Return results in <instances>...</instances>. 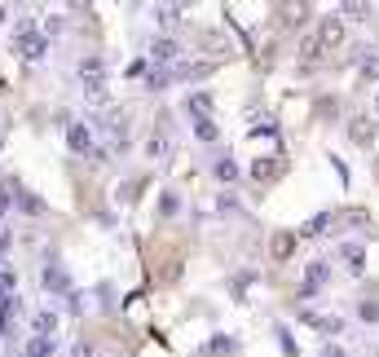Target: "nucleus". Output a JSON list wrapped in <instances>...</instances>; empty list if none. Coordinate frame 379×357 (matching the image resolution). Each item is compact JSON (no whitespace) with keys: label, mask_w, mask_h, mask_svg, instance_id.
I'll use <instances>...</instances> for the list:
<instances>
[{"label":"nucleus","mask_w":379,"mask_h":357,"mask_svg":"<svg viewBox=\"0 0 379 357\" xmlns=\"http://www.w3.org/2000/svg\"><path fill=\"white\" fill-rule=\"evenodd\" d=\"M13 53H18L23 62H44L49 58V36L36 31L31 18H18L13 22Z\"/></svg>","instance_id":"f257e3e1"},{"label":"nucleus","mask_w":379,"mask_h":357,"mask_svg":"<svg viewBox=\"0 0 379 357\" xmlns=\"http://www.w3.org/2000/svg\"><path fill=\"white\" fill-rule=\"evenodd\" d=\"M40 287L49 291V296H75V283H71V273L62 269V261H49L44 265V273H40Z\"/></svg>","instance_id":"f03ea898"},{"label":"nucleus","mask_w":379,"mask_h":357,"mask_svg":"<svg viewBox=\"0 0 379 357\" xmlns=\"http://www.w3.org/2000/svg\"><path fill=\"white\" fill-rule=\"evenodd\" d=\"M326 283H331V261H313V265L304 269V283H300V296H304V300H313V296H318V291H322Z\"/></svg>","instance_id":"7ed1b4c3"},{"label":"nucleus","mask_w":379,"mask_h":357,"mask_svg":"<svg viewBox=\"0 0 379 357\" xmlns=\"http://www.w3.org/2000/svg\"><path fill=\"white\" fill-rule=\"evenodd\" d=\"M67 150L71 155H97V141H93V128L89 124H67Z\"/></svg>","instance_id":"20e7f679"},{"label":"nucleus","mask_w":379,"mask_h":357,"mask_svg":"<svg viewBox=\"0 0 379 357\" xmlns=\"http://www.w3.org/2000/svg\"><path fill=\"white\" fill-rule=\"evenodd\" d=\"M344 36H349V22H344L340 13L322 18V27H318V40H322V48H340V44H344Z\"/></svg>","instance_id":"39448f33"},{"label":"nucleus","mask_w":379,"mask_h":357,"mask_svg":"<svg viewBox=\"0 0 379 357\" xmlns=\"http://www.w3.org/2000/svg\"><path fill=\"white\" fill-rule=\"evenodd\" d=\"M150 62H155V67H172V62H181V44L172 36H159L150 44Z\"/></svg>","instance_id":"423d86ee"},{"label":"nucleus","mask_w":379,"mask_h":357,"mask_svg":"<svg viewBox=\"0 0 379 357\" xmlns=\"http://www.w3.org/2000/svg\"><path fill=\"white\" fill-rule=\"evenodd\" d=\"M146 155L159 159V164H168V159H172V137L163 133V128H155V133L146 137Z\"/></svg>","instance_id":"0eeeda50"},{"label":"nucleus","mask_w":379,"mask_h":357,"mask_svg":"<svg viewBox=\"0 0 379 357\" xmlns=\"http://www.w3.org/2000/svg\"><path fill=\"white\" fill-rule=\"evenodd\" d=\"M53 331H58V313L53 309H36V313H31V335L53 339Z\"/></svg>","instance_id":"6e6552de"},{"label":"nucleus","mask_w":379,"mask_h":357,"mask_svg":"<svg viewBox=\"0 0 379 357\" xmlns=\"http://www.w3.org/2000/svg\"><path fill=\"white\" fill-rule=\"evenodd\" d=\"M13 203H18L27 216H44V203H40V199H36V194H31L27 186H18V181H13Z\"/></svg>","instance_id":"1a4fd4ad"},{"label":"nucleus","mask_w":379,"mask_h":357,"mask_svg":"<svg viewBox=\"0 0 379 357\" xmlns=\"http://www.w3.org/2000/svg\"><path fill=\"white\" fill-rule=\"evenodd\" d=\"M322 53H326V48H322V40H318V36H313V40H304V44H300V71L318 67V62H322Z\"/></svg>","instance_id":"9d476101"},{"label":"nucleus","mask_w":379,"mask_h":357,"mask_svg":"<svg viewBox=\"0 0 379 357\" xmlns=\"http://www.w3.org/2000/svg\"><path fill=\"white\" fill-rule=\"evenodd\" d=\"M186 110H190L194 119H207V115H212V93H203V89L190 93V97H186Z\"/></svg>","instance_id":"9b49d317"},{"label":"nucleus","mask_w":379,"mask_h":357,"mask_svg":"<svg viewBox=\"0 0 379 357\" xmlns=\"http://www.w3.org/2000/svg\"><path fill=\"white\" fill-rule=\"evenodd\" d=\"M340 18H344V22H366V18H371V5H366V0H344V5H340Z\"/></svg>","instance_id":"f8f14e48"},{"label":"nucleus","mask_w":379,"mask_h":357,"mask_svg":"<svg viewBox=\"0 0 379 357\" xmlns=\"http://www.w3.org/2000/svg\"><path fill=\"white\" fill-rule=\"evenodd\" d=\"M79 84H84V97H89V102H97V106H102L106 97H110V89H106V75H97V79H79Z\"/></svg>","instance_id":"ddd939ff"},{"label":"nucleus","mask_w":379,"mask_h":357,"mask_svg":"<svg viewBox=\"0 0 379 357\" xmlns=\"http://www.w3.org/2000/svg\"><path fill=\"white\" fill-rule=\"evenodd\" d=\"M340 256H344V265H349V269H366V252H361L357 247V242H344V247H340Z\"/></svg>","instance_id":"4468645a"},{"label":"nucleus","mask_w":379,"mask_h":357,"mask_svg":"<svg viewBox=\"0 0 379 357\" xmlns=\"http://www.w3.org/2000/svg\"><path fill=\"white\" fill-rule=\"evenodd\" d=\"M278 168H283L278 159H256V164H252V176H256V181H274Z\"/></svg>","instance_id":"2eb2a0df"},{"label":"nucleus","mask_w":379,"mask_h":357,"mask_svg":"<svg viewBox=\"0 0 379 357\" xmlns=\"http://www.w3.org/2000/svg\"><path fill=\"white\" fill-rule=\"evenodd\" d=\"M291 247H295V234H274V242H269L274 261H287V256H291Z\"/></svg>","instance_id":"dca6fc26"},{"label":"nucleus","mask_w":379,"mask_h":357,"mask_svg":"<svg viewBox=\"0 0 379 357\" xmlns=\"http://www.w3.org/2000/svg\"><path fill=\"white\" fill-rule=\"evenodd\" d=\"M172 79H176V75H172L168 67H155V71H150V79H146V89H150V93H163V89L172 84Z\"/></svg>","instance_id":"f3484780"},{"label":"nucleus","mask_w":379,"mask_h":357,"mask_svg":"<svg viewBox=\"0 0 379 357\" xmlns=\"http://www.w3.org/2000/svg\"><path fill=\"white\" fill-rule=\"evenodd\" d=\"M217 176H221L225 186H234V181H238V164H234L229 155H225V159H217Z\"/></svg>","instance_id":"a211bd4d"},{"label":"nucleus","mask_w":379,"mask_h":357,"mask_svg":"<svg viewBox=\"0 0 379 357\" xmlns=\"http://www.w3.org/2000/svg\"><path fill=\"white\" fill-rule=\"evenodd\" d=\"M194 137H199V141H217V137H221V128L212 124V119H194Z\"/></svg>","instance_id":"6ab92c4d"},{"label":"nucleus","mask_w":379,"mask_h":357,"mask_svg":"<svg viewBox=\"0 0 379 357\" xmlns=\"http://www.w3.org/2000/svg\"><path fill=\"white\" fill-rule=\"evenodd\" d=\"M97 75H106L102 58H84V62H79V79H97Z\"/></svg>","instance_id":"aec40b11"},{"label":"nucleus","mask_w":379,"mask_h":357,"mask_svg":"<svg viewBox=\"0 0 379 357\" xmlns=\"http://www.w3.org/2000/svg\"><path fill=\"white\" fill-rule=\"evenodd\" d=\"M326 225H331V212H318V216H313L300 234H304V238H313V234H326Z\"/></svg>","instance_id":"412c9836"},{"label":"nucleus","mask_w":379,"mask_h":357,"mask_svg":"<svg viewBox=\"0 0 379 357\" xmlns=\"http://www.w3.org/2000/svg\"><path fill=\"white\" fill-rule=\"evenodd\" d=\"M309 322H313V327H318L322 335H340V331H344V322H340V318H309Z\"/></svg>","instance_id":"4be33fe9"},{"label":"nucleus","mask_w":379,"mask_h":357,"mask_svg":"<svg viewBox=\"0 0 379 357\" xmlns=\"http://www.w3.org/2000/svg\"><path fill=\"white\" fill-rule=\"evenodd\" d=\"M155 18H159L163 27H172V22H181V5H159V9H155Z\"/></svg>","instance_id":"5701e85b"},{"label":"nucleus","mask_w":379,"mask_h":357,"mask_svg":"<svg viewBox=\"0 0 379 357\" xmlns=\"http://www.w3.org/2000/svg\"><path fill=\"white\" fill-rule=\"evenodd\" d=\"M353 141H361V145L375 141V124H371V119H357V124H353Z\"/></svg>","instance_id":"b1692460"},{"label":"nucleus","mask_w":379,"mask_h":357,"mask_svg":"<svg viewBox=\"0 0 379 357\" xmlns=\"http://www.w3.org/2000/svg\"><path fill=\"white\" fill-rule=\"evenodd\" d=\"M361 79H379V53H366V58H361Z\"/></svg>","instance_id":"393cba45"},{"label":"nucleus","mask_w":379,"mask_h":357,"mask_svg":"<svg viewBox=\"0 0 379 357\" xmlns=\"http://www.w3.org/2000/svg\"><path fill=\"white\" fill-rule=\"evenodd\" d=\"M207 353H234V339H229V335H212Z\"/></svg>","instance_id":"a878e982"},{"label":"nucleus","mask_w":379,"mask_h":357,"mask_svg":"<svg viewBox=\"0 0 379 357\" xmlns=\"http://www.w3.org/2000/svg\"><path fill=\"white\" fill-rule=\"evenodd\" d=\"M361 322H379V300H361Z\"/></svg>","instance_id":"bb28decb"},{"label":"nucleus","mask_w":379,"mask_h":357,"mask_svg":"<svg viewBox=\"0 0 379 357\" xmlns=\"http://www.w3.org/2000/svg\"><path fill=\"white\" fill-rule=\"evenodd\" d=\"M159 212H163V216H176V194H163V199H159Z\"/></svg>","instance_id":"cd10ccee"},{"label":"nucleus","mask_w":379,"mask_h":357,"mask_svg":"<svg viewBox=\"0 0 379 357\" xmlns=\"http://www.w3.org/2000/svg\"><path fill=\"white\" fill-rule=\"evenodd\" d=\"M71 357H97V353H93V344H84V339H79V344H71Z\"/></svg>","instance_id":"c85d7f7f"},{"label":"nucleus","mask_w":379,"mask_h":357,"mask_svg":"<svg viewBox=\"0 0 379 357\" xmlns=\"http://www.w3.org/2000/svg\"><path fill=\"white\" fill-rule=\"evenodd\" d=\"M9 242H13V238H9V225H5V221H0V256H5V252H9Z\"/></svg>","instance_id":"c756f323"},{"label":"nucleus","mask_w":379,"mask_h":357,"mask_svg":"<svg viewBox=\"0 0 379 357\" xmlns=\"http://www.w3.org/2000/svg\"><path fill=\"white\" fill-rule=\"evenodd\" d=\"M322 357H344V349H335V344H326V349H322Z\"/></svg>","instance_id":"7c9ffc66"},{"label":"nucleus","mask_w":379,"mask_h":357,"mask_svg":"<svg viewBox=\"0 0 379 357\" xmlns=\"http://www.w3.org/2000/svg\"><path fill=\"white\" fill-rule=\"evenodd\" d=\"M375 115H379V93H375Z\"/></svg>","instance_id":"2f4dec72"}]
</instances>
